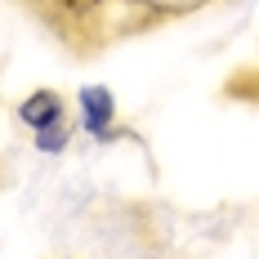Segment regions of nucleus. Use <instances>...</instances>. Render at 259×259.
Instances as JSON below:
<instances>
[{"instance_id":"obj_1","label":"nucleus","mask_w":259,"mask_h":259,"mask_svg":"<svg viewBox=\"0 0 259 259\" xmlns=\"http://www.w3.org/2000/svg\"><path fill=\"white\" fill-rule=\"evenodd\" d=\"M72 54H94L112 40V0H23Z\"/></svg>"},{"instance_id":"obj_2","label":"nucleus","mask_w":259,"mask_h":259,"mask_svg":"<svg viewBox=\"0 0 259 259\" xmlns=\"http://www.w3.org/2000/svg\"><path fill=\"white\" fill-rule=\"evenodd\" d=\"M206 5H219V0H112V40L156 31V27L188 18V14L206 9Z\"/></svg>"},{"instance_id":"obj_3","label":"nucleus","mask_w":259,"mask_h":259,"mask_svg":"<svg viewBox=\"0 0 259 259\" xmlns=\"http://www.w3.org/2000/svg\"><path fill=\"white\" fill-rule=\"evenodd\" d=\"M18 121L40 134V130L67 121V99H63L58 90H36V94H27L23 103H18Z\"/></svg>"},{"instance_id":"obj_4","label":"nucleus","mask_w":259,"mask_h":259,"mask_svg":"<svg viewBox=\"0 0 259 259\" xmlns=\"http://www.w3.org/2000/svg\"><path fill=\"white\" fill-rule=\"evenodd\" d=\"M76 103H80V112H85L90 134H94V139H107V134H112V125H116V99H112V90L90 85V90H80Z\"/></svg>"},{"instance_id":"obj_5","label":"nucleus","mask_w":259,"mask_h":259,"mask_svg":"<svg viewBox=\"0 0 259 259\" xmlns=\"http://www.w3.org/2000/svg\"><path fill=\"white\" fill-rule=\"evenodd\" d=\"M67 139H72V121H58V125H50V130H40V134H36L40 152H58Z\"/></svg>"}]
</instances>
